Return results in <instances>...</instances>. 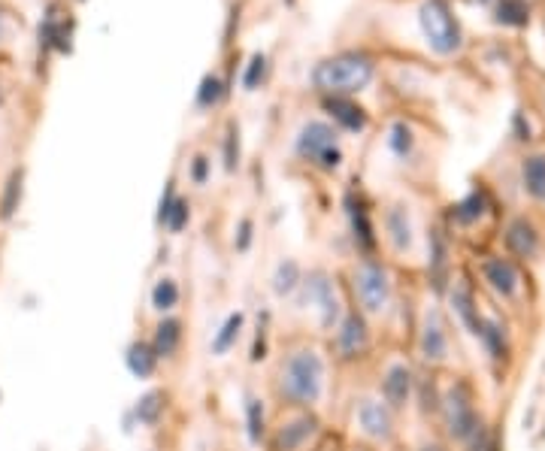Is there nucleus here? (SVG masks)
Masks as SVG:
<instances>
[{
    "mask_svg": "<svg viewBox=\"0 0 545 451\" xmlns=\"http://www.w3.org/2000/svg\"><path fill=\"white\" fill-rule=\"evenodd\" d=\"M324 358L312 346H297L282 355L276 367V397L294 409H312L324 397Z\"/></svg>",
    "mask_w": 545,
    "mask_h": 451,
    "instance_id": "nucleus-1",
    "label": "nucleus"
},
{
    "mask_svg": "<svg viewBox=\"0 0 545 451\" xmlns=\"http://www.w3.org/2000/svg\"><path fill=\"white\" fill-rule=\"evenodd\" d=\"M373 79V61L367 55H337L327 58L315 67L312 82L318 91H324L327 97H349L361 88H367Z\"/></svg>",
    "mask_w": 545,
    "mask_h": 451,
    "instance_id": "nucleus-2",
    "label": "nucleus"
},
{
    "mask_svg": "<svg viewBox=\"0 0 545 451\" xmlns=\"http://www.w3.org/2000/svg\"><path fill=\"white\" fill-rule=\"evenodd\" d=\"M297 155L324 170V173H334L343 167V149H340V134L331 122H321V119H312L300 128L297 134V143H294Z\"/></svg>",
    "mask_w": 545,
    "mask_h": 451,
    "instance_id": "nucleus-3",
    "label": "nucleus"
},
{
    "mask_svg": "<svg viewBox=\"0 0 545 451\" xmlns=\"http://www.w3.org/2000/svg\"><path fill=\"white\" fill-rule=\"evenodd\" d=\"M352 291L358 297V312L382 315L391 303V273L382 261L364 258L352 273Z\"/></svg>",
    "mask_w": 545,
    "mask_h": 451,
    "instance_id": "nucleus-4",
    "label": "nucleus"
},
{
    "mask_svg": "<svg viewBox=\"0 0 545 451\" xmlns=\"http://www.w3.org/2000/svg\"><path fill=\"white\" fill-rule=\"evenodd\" d=\"M418 19H421V31L436 55H452L461 49V28L446 0H424Z\"/></svg>",
    "mask_w": 545,
    "mask_h": 451,
    "instance_id": "nucleus-5",
    "label": "nucleus"
},
{
    "mask_svg": "<svg viewBox=\"0 0 545 451\" xmlns=\"http://www.w3.org/2000/svg\"><path fill=\"white\" fill-rule=\"evenodd\" d=\"M440 412L446 418V433L455 442H464L482 421L479 409H476V394L470 388V382L458 379L455 385L446 388L443 400H440Z\"/></svg>",
    "mask_w": 545,
    "mask_h": 451,
    "instance_id": "nucleus-6",
    "label": "nucleus"
},
{
    "mask_svg": "<svg viewBox=\"0 0 545 451\" xmlns=\"http://www.w3.org/2000/svg\"><path fill=\"white\" fill-rule=\"evenodd\" d=\"M321 433V421L315 412L300 409L288 418H282L270 433V451H303L315 436Z\"/></svg>",
    "mask_w": 545,
    "mask_h": 451,
    "instance_id": "nucleus-7",
    "label": "nucleus"
},
{
    "mask_svg": "<svg viewBox=\"0 0 545 451\" xmlns=\"http://www.w3.org/2000/svg\"><path fill=\"white\" fill-rule=\"evenodd\" d=\"M334 352L343 364H355L370 352V327L364 312H346L334 327Z\"/></svg>",
    "mask_w": 545,
    "mask_h": 451,
    "instance_id": "nucleus-8",
    "label": "nucleus"
},
{
    "mask_svg": "<svg viewBox=\"0 0 545 451\" xmlns=\"http://www.w3.org/2000/svg\"><path fill=\"white\" fill-rule=\"evenodd\" d=\"M418 355L424 364L440 367L449 361L452 355V343H449V327L440 309H427L418 327Z\"/></svg>",
    "mask_w": 545,
    "mask_h": 451,
    "instance_id": "nucleus-9",
    "label": "nucleus"
},
{
    "mask_svg": "<svg viewBox=\"0 0 545 451\" xmlns=\"http://www.w3.org/2000/svg\"><path fill=\"white\" fill-rule=\"evenodd\" d=\"M300 288H303L306 303H312L321 312V327L334 330L340 324V318H343V306H340V297H337V288H334L331 276L321 273V270H312L309 276H303Z\"/></svg>",
    "mask_w": 545,
    "mask_h": 451,
    "instance_id": "nucleus-10",
    "label": "nucleus"
},
{
    "mask_svg": "<svg viewBox=\"0 0 545 451\" xmlns=\"http://www.w3.org/2000/svg\"><path fill=\"white\" fill-rule=\"evenodd\" d=\"M482 276L488 282V288L503 297V300H518L521 294V270L512 258L503 255H491L482 261Z\"/></svg>",
    "mask_w": 545,
    "mask_h": 451,
    "instance_id": "nucleus-11",
    "label": "nucleus"
},
{
    "mask_svg": "<svg viewBox=\"0 0 545 451\" xmlns=\"http://www.w3.org/2000/svg\"><path fill=\"white\" fill-rule=\"evenodd\" d=\"M382 403L391 409V412H400L409 406L412 394H415V373L409 364H391L382 376Z\"/></svg>",
    "mask_w": 545,
    "mask_h": 451,
    "instance_id": "nucleus-12",
    "label": "nucleus"
},
{
    "mask_svg": "<svg viewBox=\"0 0 545 451\" xmlns=\"http://www.w3.org/2000/svg\"><path fill=\"white\" fill-rule=\"evenodd\" d=\"M427 279L430 288L436 294H446L452 285V252H449V240L443 237V231H433L427 240Z\"/></svg>",
    "mask_w": 545,
    "mask_h": 451,
    "instance_id": "nucleus-13",
    "label": "nucleus"
},
{
    "mask_svg": "<svg viewBox=\"0 0 545 451\" xmlns=\"http://www.w3.org/2000/svg\"><path fill=\"white\" fill-rule=\"evenodd\" d=\"M358 427L373 442H391L394 439V412L373 397H364L358 403Z\"/></svg>",
    "mask_w": 545,
    "mask_h": 451,
    "instance_id": "nucleus-14",
    "label": "nucleus"
},
{
    "mask_svg": "<svg viewBox=\"0 0 545 451\" xmlns=\"http://www.w3.org/2000/svg\"><path fill=\"white\" fill-rule=\"evenodd\" d=\"M346 215H349V224H352V240H355L358 252L364 258H373L376 246H379V237H376V224L370 218V209L355 194H346Z\"/></svg>",
    "mask_w": 545,
    "mask_h": 451,
    "instance_id": "nucleus-15",
    "label": "nucleus"
},
{
    "mask_svg": "<svg viewBox=\"0 0 545 451\" xmlns=\"http://www.w3.org/2000/svg\"><path fill=\"white\" fill-rule=\"evenodd\" d=\"M449 303H452V312L458 315V321L473 333V336H479V330H482V312H479V303H476V291H473V285L470 282H455V285H449Z\"/></svg>",
    "mask_w": 545,
    "mask_h": 451,
    "instance_id": "nucleus-16",
    "label": "nucleus"
},
{
    "mask_svg": "<svg viewBox=\"0 0 545 451\" xmlns=\"http://www.w3.org/2000/svg\"><path fill=\"white\" fill-rule=\"evenodd\" d=\"M539 246H542V237L536 231V224L530 218H515L509 221L506 228V249L521 258V261H533L539 255Z\"/></svg>",
    "mask_w": 545,
    "mask_h": 451,
    "instance_id": "nucleus-17",
    "label": "nucleus"
},
{
    "mask_svg": "<svg viewBox=\"0 0 545 451\" xmlns=\"http://www.w3.org/2000/svg\"><path fill=\"white\" fill-rule=\"evenodd\" d=\"M182 340H185V324L182 318L176 315H161V321L155 324V333H152V349L161 361H173L182 349Z\"/></svg>",
    "mask_w": 545,
    "mask_h": 451,
    "instance_id": "nucleus-18",
    "label": "nucleus"
},
{
    "mask_svg": "<svg viewBox=\"0 0 545 451\" xmlns=\"http://www.w3.org/2000/svg\"><path fill=\"white\" fill-rule=\"evenodd\" d=\"M385 234H388V243L397 255H409L412 246H415V234H412V218L403 206H391L385 212Z\"/></svg>",
    "mask_w": 545,
    "mask_h": 451,
    "instance_id": "nucleus-19",
    "label": "nucleus"
},
{
    "mask_svg": "<svg viewBox=\"0 0 545 451\" xmlns=\"http://www.w3.org/2000/svg\"><path fill=\"white\" fill-rule=\"evenodd\" d=\"M158 364H161V358L155 355V349H152L149 340H134V343L125 349V367H128V373H131L134 379H140V382L155 379Z\"/></svg>",
    "mask_w": 545,
    "mask_h": 451,
    "instance_id": "nucleus-20",
    "label": "nucleus"
},
{
    "mask_svg": "<svg viewBox=\"0 0 545 451\" xmlns=\"http://www.w3.org/2000/svg\"><path fill=\"white\" fill-rule=\"evenodd\" d=\"M324 109L331 112V119L343 128V131H349V134H361V131H367V112L358 106V103H352L349 97H327L324 100Z\"/></svg>",
    "mask_w": 545,
    "mask_h": 451,
    "instance_id": "nucleus-21",
    "label": "nucleus"
},
{
    "mask_svg": "<svg viewBox=\"0 0 545 451\" xmlns=\"http://www.w3.org/2000/svg\"><path fill=\"white\" fill-rule=\"evenodd\" d=\"M243 330H246V312H231L225 321H222V327L215 330V336H212V343H209V352L215 355V358H225L234 346H237V340L243 336Z\"/></svg>",
    "mask_w": 545,
    "mask_h": 451,
    "instance_id": "nucleus-22",
    "label": "nucleus"
},
{
    "mask_svg": "<svg viewBox=\"0 0 545 451\" xmlns=\"http://www.w3.org/2000/svg\"><path fill=\"white\" fill-rule=\"evenodd\" d=\"M164 415H167V394L164 391H146L131 409V418L137 421V427H149V430H155L164 421Z\"/></svg>",
    "mask_w": 545,
    "mask_h": 451,
    "instance_id": "nucleus-23",
    "label": "nucleus"
},
{
    "mask_svg": "<svg viewBox=\"0 0 545 451\" xmlns=\"http://www.w3.org/2000/svg\"><path fill=\"white\" fill-rule=\"evenodd\" d=\"M476 340L485 346V352L494 358V361H506L509 358V340H506V327L497 315H485L482 318V330Z\"/></svg>",
    "mask_w": 545,
    "mask_h": 451,
    "instance_id": "nucleus-24",
    "label": "nucleus"
},
{
    "mask_svg": "<svg viewBox=\"0 0 545 451\" xmlns=\"http://www.w3.org/2000/svg\"><path fill=\"white\" fill-rule=\"evenodd\" d=\"M521 182L533 200L545 203V155H527L521 161Z\"/></svg>",
    "mask_w": 545,
    "mask_h": 451,
    "instance_id": "nucleus-25",
    "label": "nucleus"
},
{
    "mask_svg": "<svg viewBox=\"0 0 545 451\" xmlns=\"http://www.w3.org/2000/svg\"><path fill=\"white\" fill-rule=\"evenodd\" d=\"M22 194H25V170L16 167V170L7 176V182H4V191H0V218L10 221V218L19 212Z\"/></svg>",
    "mask_w": 545,
    "mask_h": 451,
    "instance_id": "nucleus-26",
    "label": "nucleus"
},
{
    "mask_svg": "<svg viewBox=\"0 0 545 451\" xmlns=\"http://www.w3.org/2000/svg\"><path fill=\"white\" fill-rule=\"evenodd\" d=\"M243 412H246V436L252 445H261L267 439V406L261 397L249 394L246 403H243Z\"/></svg>",
    "mask_w": 545,
    "mask_h": 451,
    "instance_id": "nucleus-27",
    "label": "nucleus"
},
{
    "mask_svg": "<svg viewBox=\"0 0 545 451\" xmlns=\"http://www.w3.org/2000/svg\"><path fill=\"white\" fill-rule=\"evenodd\" d=\"M300 282H303L300 264H297L294 258H282V261L276 264V273H273V294L285 300V297H291V294L300 288Z\"/></svg>",
    "mask_w": 545,
    "mask_h": 451,
    "instance_id": "nucleus-28",
    "label": "nucleus"
},
{
    "mask_svg": "<svg viewBox=\"0 0 545 451\" xmlns=\"http://www.w3.org/2000/svg\"><path fill=\"white\" fill-rule=\"evenodd\" d=\"M149 300H152V309H155V312H161V315H170V312L179 306V300H182L179 282H176L173 276H161V279L152 285V294H149Z\"/></svg>",
    "mask_w": 545,
    "mask_h": 451,
    "instance_id": "nucleus-29",
    "label": "nucleus"
},
{
    "mask_svg": "<svg viewBox=\"0 0 545 451\" xmlns=\"http://www.w3.org/2000/svg\"><path fill=\"white\" fill-rule=\"evenodd\" d=\"M488 212V197L482 191H470L461 203L452 206V218L458 224H476Z\"/></svg>",
    "mask_w": 545,
    "mask_h": 451,
    "instance_id": "nucleus-30",
    "label": "nucleus"
},
{
    "mask_svg": "<svg viewBox=\"0 0 545 451\" xmlns=\"http://www.w3.org/2000/svg\"><path fill=\"white\" fill-rule=\"evenodd\" d=\"M188 221H191V203L176 194L173 203H170V209L164 212V218L158 224H161V228H167L170 234H182L188 228Z\"/></svg>",
    "mask_w": 545,
    "mask_h": 451,
    "instance_id": "nucleus-31",
    "label": "nucleus"
},
{
    "mask_svg": "<svg viewBox=\"0 0 545 451\" xmlns=\"http://www.w3.org/2000/svg\"><path fill=\"white\" fill-rule=\"evenodd\" d=\"M530 19L527 0H497V22L509 28H521Z\"/></svg>",
    "mask_w": 545,
    "mask_h": 451,
    "instance_id": "nucleus-32",
    "label": "nucleus"
},
{
    "mask_svg": "<svg viewBox=\"0 0 545 451\" xmlns=\"http://www.w3.org/2000/svg\"><path fill=\"white\" fill-rule=\"evenodd\" d=\"M388 149H391L397 158H403V161L412 155V149H415V134H412V128H409L406 122H394V125H391Z\"/></svg>",
    "mask_w": 545,
    "mask_h": 451,
    "instance_id": "nucleus-33",
    "label": "nucleus"
},
{
    "mask_svg": "<svg viewBox=\"0 0 545 451\" xmlns=\"http://www.w3.org/2000/svg\"><path fill=\"white\" fill-rule=\"evenodd\" d=\"M222 94H225L222 79H218V76H206V79L200 82V91H197V106H200V109H212L218 100H222Z\"/></svg>",
    "mask_w": 545,
    "mask_h": 451,
    "instance_id": "nucleus-34",
    "label": "nucleus"
},
{
    "mask_svg": "<svg viewBox=\"0 0 545 451\" xmlns=\"http://www.w3.org/2000/svg\"><path fill=\"white\" fill-rule=\"evenodd\" d=\"M461 445H464V451H494V436H491V427L485 424V418L479 421V427Z\"/></svg>",
    "mask_w": 545,
    "mask_h": 451,
    "instance_id": "nucleus-35",
    "label": "nucleus"
},
{
    "mask_svg": "<svg viewBox=\"0 0 545 451\" xmlns=\"http://www.w3.org/2000/svg\"><path fill=\"white\" fill-rule=\"evenodd\" d=\"M415 388H418V400H421V412L424 415H430V412H440V400H443V394L436 391V382H418L415 379Z\"/></svg>",
    "mask_w": 545,
    "mask_h": 451,
    "instance_id": "nucleus-36",
    "label": "nucleus"
},
{
    "mask_svg": "<svg viewBox=\"0 0 545 451\" xmlns=\"http://www.w3.org/2000/svg\"><path fill=\"white\" fill-rule=\"evenodd\" d=\"M270 352V330H267V318L258 321L255 327V340H252V349H249V361L252 364H261Z\"/></svg>",
    "mask_w": 545,
    "mask_h": 451,
    "instance_id": "nucleus-37",
    "label": "nucleus"
},
{
    "mask_svg": "<svg viewBox=\"0 0 545 451\" xmlns=\"http://www.w3.org/2000/svg\"><path fill=\"white\" fill-rule=\"evenodd\" d=\"M264 76H267V58H264V55H252V61H249V67H246V73H243L246 91H255V88L264 82Z\"/></svg>",
    "mask_w": 545,
    "mask_h": 451,
    "instance_id": "nucleus-38",
    "label": "nucleus"
},
{
    "mask_svg": "<svg viewBox=\"0 0 545 451\" xmlns=\"http://www.w3.org/2000/svg\"><path fill=\"white\" fill-rule=\"evenodd\" d=\"M237 164H240V131H237V125H231L225 134V170L234 173Z\"/></svg>",
    "mask_w": 545,
    "mask_h": 451,
    "instance_id": "nucleus-39",
    "label": "nucleus"
},
{
    "mask_svg": "<svg viewBox=\"0 0 545 451\" xmlns=\"http://www.w3.org/2000/svg\"><path fill=\"white\" fill-rule=\"evenodd\" d=\"M252 243H255V221H252V218H240L237 234H234V249H237L240 255H246V252L252 249Z\"/></svg>",
    "mask_w": 545,
    "mask_h": 451,
    "instance_id": "nucleus-40",
    "label": "nucleus"
},
{
    "mask_svg": "<svg viewBox=\"0 0 545 451\" xmlns=\"http://www.w3.org/2000/svg\"><path fill=\"white\" fill-rule=\"evenodd\" d=\"M209 167H212V161H209L206 155H197V158L191 161V182H194V185H206Z\"/></svg>",
    "mask_w": 545,
    "mask_h": 451,
    "instance_id": "nucleus-41",
    "label": "nucleus"
},
{
    "mask_svg": "<svg viewBox=\"0 0 545 451\" xmlns=\"http://www.w3.org/2000/svg\"><path fill=\"white\" fill-rule=\"evenodd\" d=\"M515 128H518V140H530V125H524V116H515Z\"/></svg>",
    "mask_w": 545,
    "mask_h": 451,
    "instance_id": "nucleus-42",
    "label": "nucleus"
},
{
    "mask_svg": "<svg viewBox=\"0 0 545 451\" xmlns=\"http://www.w3.org/2000/svg\"><path fill=\"white\" fill-rule=\"evenodd\" d=\"M418 451H449L446 445H440V442H427V445H421Z\"/></svg>",
    "mask_w": 545,
    "mask_h": 451,
    "instance_id": "nucleus-43",
    "label": "nucleus"
},
{
    "mask_svg": "<svg viewBox=\"0 0 545 451\" xmlns=\"http://www.w3.org/2000/svg\"><path fill=\"white\" fill-rule=\"evenodd\" d=\"M4 37H7V13L0 10V40H4Z\"/></svg>",
    "mask_w": 545,
    "mask_h": 451,
    "instance_id": "nucleus-44",
    "label": "nucleus"
},
{
    "mask_svg": "<svg viewBox=\"0 0 545 451\" xmlns=\"http://www.w3.org/2000/svg\"><path fill=\"white\" fill-rule=\"evenodd\" d=\"M0 100H4V91H0Z\"/></svg>",
    "mask_w": 545,
    "mask_h": 451,
    "instance_id": "nucleus-45",
    "label": "nucleus"
},
{
    "mask_svg": "<svg viewBox=\"0 0 545 451\" xmlns=\"http://www.w3.org/2000/svg\"><path fill=\"white\" fill-rule=\"evenodd\" d=\"M0 397H4V394H0Z\"/></svg>",
    "mask_w": 545,
    "mask_h": 451,
    "instance_id": "nucleus-46",
    "label": "nucleus"
}]
</instances>
